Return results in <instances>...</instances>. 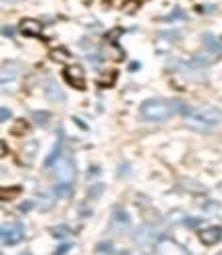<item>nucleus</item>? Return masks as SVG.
<instances>
[{
  "instance_id": "nucleus-1",
  "label": "nucleus",
  "mask_w": 222,
  "mask_h": 255,
  "mask_svg": "<svg viewBox=\"0 0 222 255\" xmlns=\"http://www.w3.org/2000/svg\"><path fill=\"white\" fill-rule=\"evenodd\" d=\"M180 113L184 115L186 124L196 132H210L222 122V112L216 108H190V106H182Z\"/></svg>"
},
{
  "instance_id": "nucleus-2",
  "label": "nucleus",
  "mask_w": 222,
  "mask_h": 255,
  "mask_svg": "<svg viewBox=\"0 0 222 255\" xmlns=\"http://www.w3.org/2000/svg\"><path fill=\"white\" fill-rule=\"evenodd\" d=\"M178 108H182L180 101L164 99V97H151V99H146L140 106V115L148 122H164V120H168V117H172L176 112H180Z\"/></svg>"
},
{
  "instance_id": "nucleus-3",
  "label": "nucleus",
  "mask_w": 222,
  "mask_h": 255,
  "mask_svg": "<svg viewBox=\"0 0 222 255\" xmlns=\"http://www.w3.org/2000/svg\"><path fill=\"white\" fill-rule=\"evenodd\" d=\"M55 178L59 184H71L75 180V166H73L71 158L61 156L55 162Z\"/></svg>"
},
{
  "instance_id": "nucleus-4",
  "label": "nucleus",
  "mask_w": 222,
  "mask_h": 255,
  "mask_svg": "<svg viewBox=\"0 0 222 255\" xmlns=\"http://www.w3.org/2000/svg\"><path fill=\"white\" fill-rule=\"evenodd\" d=\"M0 237H2V243L4 245H16L21 243V239L25 237V227L16 221H8V223L2 225L0 229Z\"/></svg>"
},
{
  "instance_id": "nucleus-5",
  "label": "nucleus",
  "mask_w": 222,
  "mask_h": 255,
  "mask_svg": "<svg viewBox=\"0 0 222 255\" xmlns=\"http://www.w3.org/2000/svg\"><path fill=\"white\" fill-rule=\"evenodd\" d=\"M65 81L75 89H85V71L81 65H67L63 69Z\"/></svg>"
},
{
  "instance_id": "nucleus-6",
  "label": "nucleus",
  "mask_w": 222,
  "mask_h": 255,
  "mask_svg": "<svg viewBox=\"0 0 222 255\" xmlns=\"http://www.w3.org/2000/svg\"><path fill=\"white\" fill-rule=\"evenodd\" d=\"M198 237L204 245H214L222 239V229L218 225H210V227H202L198 231Z\"/></svg>"
},
{
  "instance_id": "nucleus-7",
  "label": "nucleus",
  "mask_w": 222,
  "mask_h": 255,
  "mask_svg": "<svg viewBox=\"0 0 222 255\" xmlns=\"http://www.w3.org/2000/svg\"><path fill=\"white\" fill-rule=\"evenodd\" d=\"M19 28H21V32L25 37H39L43 27H41V23L37 19H23Z\"/></svg>"
},
{
  "instance_id": "nucleus-8",
  "label": "nucleus",
  "mask_w": 222,
  "mask_h": 255,
  "mask_svg": "<svg viewBox=\"0 0 222 255\" xmlns=\"http://www.w3.org/2000/svg\"><path fill=\"white\" fill-rule=\"evenodd\" d=\"M182 19H186V12H182L180 8H176V10H172V12H170V14L162 16V21H164V23H172V21H182Z\"/></svg>"
},
{
  "instance_id": "nucleus-9",
  "label": "nucleus",
  "mask_w": 222,
  "mask_h": 255,
  "mask_svg": "<svg viewBox=\"0 0 222 255\" xmlns=\"http://www.w3.org/2000/svg\"><path fill=\"white\" fill-rule=\"evenodd\" d=\"M138 8H140V0H125V2L122 4V10L127 12V14L138 12Z\"/></svg>"
},
{
  "instance_id": "nucleus-10",
  "label": "nucleus",
  "mask_w": 222,
  "mask_h": 255,
  "mask_svg": "<svg viewBox=\"0 0 222 255\" xmlns=\"http://www.w3.org/2000/svg\"><path fill=\"white\" fill-rule=\"evenodd\" d=\"M47 89H49V97H50V99H59V101H63V99H65L63 91L57 87L55 83H49V87H47Z\"/></svg>"
},
{
  "instance_id": "nucleus-11",
  "label": "nucleus",
  "mask_w": 222,
  "mask_h": 255,
  "mask_svg": "<svg viewBox=\"0 0 222 255\" xmlns=\"http://www.w3.org/2000/svg\"><path fill=\"white\" fill-rule=\"evenodd\" d=\"M113 221H115V223H119V221H122V225L125 227V225L129 223V217H127V213H125L123 209H115V213H113Z\"/></svg>"
},
{
  "instance_id": "nucleus-12",
  "label": "nucleus",
  "mask_w": 222,
  "mask_h": 255,
  "mask_svg": "<svg viewBox=\"0 0 222 255\" xmlns=\"http://www.w3.org/2000/svg\"><path fill=\"white\" fill-rule=\"evenodd\" d=\"M49 113L47 112H32V120H35L37 124H41V126H45L47 122H49Z\"/></svg>"
},
{
  "instance_id": "nucleus-13",
  "label": "nucleus",
  "mask_w": 222,
  "mask_h": 255,
  "mask_svg": "<svg viewBox=\"0 0 222 255\" xmlns=\"http://www.w3.org/2000/svg\"><path fill=\"white\" fill-rule=\"evenodd\" d=\"M50 59H55V61L63 59V61H67V59H69V53H67L65 49H59V51H50Z\"/></svg>"
},
{
  "instance_id": "nucleus-14",
  "label": "nucleus",
  "mask_w": 222,
  "mask_h": 255,
  "mask_svg": "<svg viewBox=\"0 0 222 255\" xmlns=\"http://www.w3.org/2000/svg\"><path fill=\"white\" fill-rule=\"evenodd\" d=\"M21 193V189H19V186H12V189H2V200H10L12 197H16V195H19Z\"/></svg>"
},
{
  "instance_id": "nucleus-15",
  "label": "nucleus",
  "mask_w": 222,
  "mask_h": 255,
  "mask_svg": "<svg viewBox=\"0 0 222 255\" xmlns=\"http://www.w3.org/2000/svg\"><path fill=\"white\" fill-rule=\"evenodd\" d=\"M55 195L59 197H69L71 195V184H59L55 189Z\"/></svg>"
},
{
  "instance_id": "nucleus-16",
  "label": "nucleus",
  "mask_w": 222,
  "mask_h": 255,
  "mask_svg": "<svg viewBox=\"0 0 222 255\" xmlns=\"http://www.w3.org/2000/svg\"><path fill=\"white\" fill-rule=\"evenodd\" d=\"M23 130H25V132H26V130H28V124H26V122H25V120H19V122H16V128H14V130H12V134H21V132H23Z\"/></svg>"
},
{
  "instance_id": "nucleus-17",
  "label": "nucleus",
  "mask_w": 222,
  "mask_h": 255,
  "mask_svg": "<svg viewBox=\"0 0 222 255\" xmlns=\"http://www.w3.org/2000/svg\"><path fill=\"white\" fill-rule=\"evenodd\" d=\"M8 117H10V110H8V108H0V120L6 122Z\"/></svg>"
},
{
  "instance_id": "nucleus-18",
  "label": "nucleus",
  "mask_w": 222,
  "mask_h": 255,
  "mask_svg": "<svg viewBox=\"0 0 222 255\" xmlns=\"http://www.w3.org/2000/svg\"><path fill=\"white\" fill-rule=\"evenodd\" d=\"M206 10H214V6H208V4H200V6H196V12H200V14H204Z\"/></svg>"
},
{
  "instance_id": "nucleus-19",
  "label": "nucleus",
  "mask_w": 222,
  "mask_h": 255,
  "mask_svg": "<svg viewBox=\"0 0 222 255\" xmlns=\"http://www.w3.org/2000/svg\"><path fill=\"white\" fill-rule=\"evenodd\" d=\"M65 251H69V245H63V247H59V249L55 251V255H63Z\"/></svg>"
},
{
  "instance_id": "nucleus-20",
  "label": "nucleus",
  "mask_w": 222,
  "mask_h": 255,
  "mask_svg": "<svg viewBox=\"0 0 222 255\" xmlns=\"http://www.w3.org/2000/svg\"><path fill=\"white\" fill-rule=\"evenodd\" d=\"M30 207H32V202H23L21 205V211L25 213V211H30Z\"/></svg>"
},
{
  "instance_id": "nucleus-21",
  "label": "nucleus",
  "mask_w": 222,
  "mask_h": 255,
  "mask_svg": "<svg viewBox=\"0 0 222 255\" xmlns=\"http://www.w3.org/2000/svg\"><path fill=\"white\" fill-rule=\"evenodd\" d=\"M2 35H4V37H6V35L10 37V35H12V27H4V28H2Z\"/></svg>"
},
{
  "instance_id": "nucleus-22",
  "label": "nucleus",
  "mask_w": 222,
  "mask_h": 255,
  "mask_svg": "<svg viewBox=\"0 0 222 255\" xmlns=\"http://www.w3.org/2000/svg\"><path fill=\"white\" fill-rule=\"evenodd\" d=\"M218 255H222V251H220V253H218Z\"/></svg>"
}]
</instances>
